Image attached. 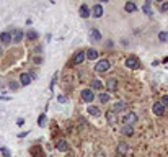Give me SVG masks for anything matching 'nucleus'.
Listing matches in <instances>:
<instances>
[{
	"instance_id": "13",
	"label": "nucleus",
	"mask_w": 168,
	"mask_h": 157,
	"mask_svg": "<svg viewBox=\"0 0 168 157\" xmlns=\"http://www.w3.org/2000/svg\"><path fill=\"white\" fill-rule=\"evenodd\" d=\"M100 39H101V33L96 28H92L90 30V41H100Z\"/></svg>"
},
{
	"instance_id": "25",
	"label": "nucleus",
	"mask_w": 168,
	"mask_h": 157,
	"mask_svg": "<svg viewBox=\"0 0 168 157\" xmlns=\"http://www.w3.org/2000/svg\"><path fill=\"white\" fill-rule=\"evenodd\" d=\"M98 100H100L101 103H108V102H110V93H106V92H101L100 95H98Z\"/></svg>"
},
{
	"instance_id": "2",
	"label": "nucleus",
	"mask_w": 168,
	"mask_h": 157,
	"mask_svg": "<svg viewBox=\"0 0 168 157\" xmlns=\"http://www.w3.org/2000/svg\"><path fill=\"white\" fill-rule=\"evenodd\" d=\"M80 98L85 103H92L93 100H95V92H93L92 89H83L82 92H80Z\"/></svg>"
},
{
	"instance_id": "22",
	"label": "nucleus",
	"mask_w": 168,
	"mask_h": 157,
	"mask_svg": "<svg viewBox=\"0 0 168 157\" xmlns=\"http://www.w3.org/2000/svg\"><path fill=\"white\" fill-rule=\"evenodd\" d=\"M92 90H103V82L98 79H93L92 80Z\"/></svg>"
},
{
	"instance_id": "23",
	"label": "nucleus",
	"mask_w": 168,
	"mask_h": 157,
	"mask_svg": "<svg viewBox=\"0 0 168 157\" xmlns=\"http://www.w3.org/2000/svg\"><path fill=\"white\" fill-rule=\"evenodd\" d=\"M87 110H88V113L92 115V116H100V108L98 106H93V105H88V108H87Z\"/></svg>"
},
{
	"instance_id": "36",
	"label": "nucleus",
	"mask_w": 168,
	"mask_h": 157,
	"mask_svg": "<svg viewBox=\"0 0 168 157\" xmlns=\"http://www.w3.org/2000/svg\"><path fill=\"white\" fill-rule=\"evenodd\" d=\"M23 123H24L23 118H18V120H16V124H18V126H23Z\"/></svg>"
},
{
	"instance_id": "3",
	"label": "nucleus",
	"mask_w": 168,
	"mask_h": 157,
	"mask_svg": "<svg viewBox=\"0 0 168 157\" xmlns=\"http://www.w3.org/2000/svg\"><path fill=\"white\" fill-rule=\"evenodd\" d=\"M124 65H126L127 69H132V71H135V69L141 67V62H139L137 57H134V56H129V57L124 61Z\"/></svg>"
},
{
	"instance_id": "15",
	"label": "nucleus",
	"mask_w": 168,
	"mask_h": 157,
	"mask_svg": "<svg viewBox=\"0 0 168 157\" xmlns=\"http://www.w3.org/2000/svg\"><path fill=\"white\" fill-rule=\"evenodd\" d=\"M126 108V102H122V100H119V102H116L114 103V106H113V111L114 113H121L122 110Z\"/></svg>"
},
{
	"instance_id": "40",
	"label": "nucleus",
	"mask_w": 168,
	"mask_h": 157,
	"mask_svg": "<svg viewBox=\"0 0 168 157\" xmlns=\"http://www.w3.org/2000/svg\"><path fill=\"white\" fill-rule=\"evenodd\" d=\"M167 69H168V65H167Z\"/></svg>"
},
{
	"instance_id": "28",
	"label": "nucleus",
	"mask_w": 168,
	"mask_h": 157,
	"mask_svg": "<svg viewBox=\"0 0 168 157\" xmlns=\"http://www.w3.org/2000/svg\"><path fill=\"white\" fill-rule=\"evenodd\" d=\"M0 152L3 154V157H12V154H10V151L7 147H0Z\"/></svg>"
},
{
	"instance_id": "37",
	"label": "nucleus",
	"mask_w": 168,
	"mask_h": 157,
	"mask_svg": "<svg viewBox=\"0 0 168 157\" xmlns=\"http://www.w3.org/2000/svg\"><path fill=\"white\" fill-rule=\"evenodd\" d=\"M26 134H28V131H23V132H20L18 136H20V138H24V136H26Z\"/></svg>"
},
{
	"instance_id": "26",
	"label": "nucleus",
	"mask_w": 168,
	"mask_h": 157,
	"mask_svg": "<svg viewBox=\"0 0 168 157\" xmlns=\"http://www.w3.org/2000/svg\"><path fill=\"white\" fill-rule=\"evenodd\" d=\"M26 38L30 41H34V39H38V33L34 30H28V33H26Z\"/></svg>"
},
{
	"instance_id": "39",
	"label": "nucleus",
	"mask_w": 168,
	"mask_h": 157,
	"mask_svg": "<svg viewBox=\"0 0 168 157\" xmlns=\"http://www.w3.org/2000/svg\"><path fill=\"white\" fill-rule=\"evenodd\" d=\"M0 54H2V48H0Z\"/></svg>"
},
{
	"instance_id": "33",
	"label": "nucleus",
	"mask_w": 168,
	"mask_h": 157,
	"mask_svg": "<svg viewBox=\"0 0 168 157\" xmlns=\"http://www.w3.org/2000/svg\"><path fill=\"white\" fill-rule=\"evenodd\" d=\"M0 100H3V102H10V100H12V97H5V95H0Z\"/></svg>"
},
{
	"instance_id": "5",
	"label": "nucleus",
	"mask_w": 168,
	"mask_h": 157,
	"mask_svg": "<svg viewBox=\"0 0 168 157\" xmlns=\"http://www.w3.org/2000/svg\"><path fill=\"white\" fill-rule=\"evenodd\" d=\"M122 121H124V124H127V126H134V124L137 123V115L135 113H127L124 118H122Z\"/></svg>"
},
{
	"instance_id": "17",
	"label": "nucleus",
	"mask_w": 168,
	"mask_h": 157,
	"mask_svg": "<svg viewBox=\"0 0 168 157\" xmlns=\"http://www.w3.org/2000/svg\"><path fill=\"white\" fill-rule=\"evenodd\" d=\"M121 132L124 136H134V126H127V124H124V126L121 128Z\"/></svg>"
},
{
	"instance_id": "19",
	"label": "nucleus",
	"mask_w": 168,
	"mask_h": 157,
	"mask_svg": "<svg viewBox=\"0 0 168 157\" xmlns=\"http://www.w3.org/2000/svg\"><path fill=\"white\" fill-rule=\"evenodd\" d=\"M12 38H13V41H15V43H20V41L23 39V31L21 30H15L12 33Z\"/></svg>"
},
{
	"instance_id": "27",
	"label": "nucleus",
	"mask_w": 168,
	"mask_h": 157,
	"mask_svg": "<svg viewBox=\"0 0 168 157\" xmlns=\"http://www.w3.org/2000/svg\"><path fill=\"white\" fill-rule=\"evenodd\" d=\"M158 39L162 43H168V31H160L158 33Z\"/></svg>"
},
{
	"instance_id": "4",
	"label": "nucleus",
	"mask_w": 168,
	"mask_h": 157,
	"mask_svg": "<svg viewBox=\"0 0 168 157\" xmlns=\"http://www.w3.org/2000/svg\"><path fill=\"white\" fill-rule=\"evenodd\" d=\"M110 67H111V62L108 59H101V61H98L95 64L96 72H106V71H110Z\"/></svg>"
},
{
	"instance_id": "18",
	"label": "nucleus",
	"mask_w": 168,
	"mask_h": 157,
	"mask_svg": "<svg viewBox=\"0 0 168 157\" xmlns=\"http://www.w3.org/2000/svg\"><path fill=\"white\" fill-rule=\"evenodd\" d=\"M124 10L127 13H134L135 10H137V5H135L134 2H126V5H124Z\"/></svg>"
},
{
	"instance_id": "14",
	"label": "nucleus",
	"mask_w": 168,
	"mask_h": 157,
	"mask_svg": "<svg viewBox=\"0 0 168 157\" xmlns=\"http://www.w3.org/2000/svg\"><path fill=\"white\" fill-rule=\"evenodd\" d=\"M126 152H127V142H119L118 144V156L124 157Z\"/></svg>"
},
{
	"instance_id": "10",
	"label": "nucleus",
	"mask_w": 168,
	"mask_h": 157,
	"mask_svg": "<svg viewBox=\"0 0 168 157\" xmlns=\"http://www.w3.org/2000/svg\"><path fill=\"white\" fill-rule=\"evenodd\" d=\"M78 13H80V16H82V18H88V16H92V10H90L88 5H85V3L80 7Z\"/></svg>"
},
{
	"instance_id": "38",
	"label": "nucleus",
	"mask_w": 168,
	"mask_h": 157,
	"mask_svg": "<svg viewBox=\"0 0 168 157\" xmlns=\"http://www.w3.org/2000/svg\"><path fill=\"white\" fill-rule=\"evenodd\" d=\"M167 62H168V57H165V59H163V64H167Z\"/></svg>"
},
{
	"instance_id": "7",
	"label": "nucleus",
	"mask_w": 168,
	"mask_h": 157,
	"mask_svg": "<svg viewBox=\"0 0 168 157\" xmlns=\"http://www.w3.org/2000/svg\"><path fill=\"white\" fill-rule=\"evenodd\" d=\"M56 149H57L59 152H67L69 151V142L65 141V139H59V141H56Z\"/></svg>"
},
{
	"instance_id": "34",
	"label": "nucleus",
	"mask_w": 168,
	"mask_h": 157,
	"mask_svg": "<svg viewBox=\"0 0 168 157\" xmlns=\"http://www.w3.org/2000/svg\"><path fill=\"white\" fill-rule=\"evenodd\" d=\"M56 80H57V74H54V77H52V82H51V90H52V87H54Z\"/></svg>"
},
{
	"instance_id": "21",
	"label": "nucleus",
	"mask_w": 168,
	"mask_h": 157,
	"mask_svg": "<svg viewBox=\"0 0 168 157\" xmlns=\"http://www.w3.org/2000/svg\"><path fill=\"white\" fill-rule=\"evenodd\" d=\"M106 121H108L110 124H114V123H116V113H114L113 110L106 113Z\"/></svg>"
},
{
	"instance_id": "1",
	"label": "nucleus",
	"mask_w": 168,
	"mask_h": 157,
	"mask_svg": "<svg viewBox=\"0 0 168 157\" xmlns=\"http://www.w3.org/2000/svg\"><path fill=\"white\" fill-rule=\"evenodd\" d=\"M85 59H87V51H77L75 54H73V57L70 59V64H73V65H82Z\"/></svg>"
},
{
	"instance_id": "8",
	"label": "nucleus",
	"mask_w": 168,
	"mask_h": 157,
	"mask_svg": "<svg viewBox=\"0 0 168 157\" xmlns=\"http://www.w3.org/2000/svg\"><path fill=\"white\" fill-rule=\"evenodd\" d=\"M92 16H95V18H101V16H103V5H101V3H95V5H93Z\"/></svg>"
},
{
	"instance_id": "29",
	"label": "nucleus",
	"mask_w": 168,
	"mask_h": 157,
	"mask_svg": "<svg viewBox=\"0 0 168 157\" xmlns=\"http://www.w3.org/2000/svg\"><path fill=\"white\" fill-rule=\"evenodd\" d=\"M160 12H162V13H167L168 12V2H163L162 5H160Z\"/></svg>"
},
{
	"instance_id": "16",
	"label": "nucleus",
	"mask_w": 168,
	"mask_h": 157,
	"mask_svg": "<svg viewBox=\"0 0 168 157\" xmlns=\"http://www.w3.org/2000/svg\"><path fill=\"white\" fill-rule=\"evenodd\" d=\"M96 57H98V51L96 49H93V48L87 49V59H88V61H95Z\"/></svg>"
},
{
	"instance_id": "12",
	"label": "nucleus",
	"mask_w": 168,
	"mask_h": 157,
	"mask_svg": "<svg viewBox=\"0 0 168 157\" xmlns=\"http://www.w3.org/2000/svg\"><path fill=\"white\" fill-rule=\"evenodd\" d=\"M31 80H33V77H31L30 74H21V75H20V85L26 87V85H30Z\"/></svg>"
},
{
	"instance_id": "6",
	"label": "nucleus",
	"mask_w": 168,
	"mask_h": 157,
	"mask_svg": "<svg viewBox=\"0 0 168 157\" xmlns=\"http://www.w3.org/2000/svg\"><path fill=\"white\" fill-rule=\"evenodd\" d=\"M152 111H153L155 116H163V115H165V106L162 105V102H157V103H153Z\"/></svg>"
},
{
	"instance_id": "31",
	"label": "nucleus",
	"mask_w": 168,
	"mask_h": 157,
	"mask_svg": "<svg viewBox=\"0 0 168 157\" xmlns=\"http://www.w3.org/2000/svg\"><path fill=\"white\" fill-rule=\"evenodd\" d=\"M57 102H59V103H67L69 100H67V97H64V95H59V97H57Z\"/></svg>"
},
{
	"instance_id": "30",
	"label": "nucleus",
	"mask_w": 168,
	"mask_h": 157,
	"mask_svg": "<svg viewBox=\"0 0 168 157\" xmlns=\"http://www.w3.org/2000/svg\"><path fill=\"white\" fill-rule=\"evenodd\" d=\"M160 102H162V105L165 108H168V95H163L162 98H160Z\"/></svg>"
},
{
	"instance_id": "20",
	"label": "nucleus",
	"mask_w": 168,
	"mask_h": 157,
	"mask_svg": "<svg viewBox=\"0 0 168 157\" xmlns=\"http://www.w3.org/2000/svg\"><path fill=\"white\" fill-rule=\"evenodd\" d=\"M142 12H144L145 15L152 16V15H153V12H152V3H150V2H145L144 5H142Z\"/></svg>"
},
{
	"instance_id": "9",
	"label": "nucleus",
	"mask_w": 168,
	"mask_h": 157,
	"mask_svg": "<svg viewBox=\"0 0 168 157\" xmlns=\"http://www.w3.org/2000/svg\"><path fill=\"white\" fill-rule=\"evenodd\" d=\"M116 87H118V79L116 77H110V79L106 80L108 92H116Z\"/></svg>"
},
{
	"instance_id": "24",
	"label": "nucleus",
	"mask_w": 168,
	"mask_h": 157,
	"mask_svg": "<svg viewBox=\"0 0 168 157\" xmlns=\"http://www.w3.org/2000/svg\"><path fill=\"white\" fill-rule=\"evenodd\" d=\"M46 123H47V116H46V115H39V116H38V126H41V128H43V126H46Z\"/></svg>"
},
{
	"instance_id": "11",
	"label": "nucleus",
	"mask_w": 168,
	"mask_h": 157,
	"mask_svg": "<svg viewBox=\"0 0 168 157\" xmlns=\"http://www.w3.org/2000/svg\"><path fill=\"white\" fill-rule=\"evenodd\" d=\"M0 41H2L3 44H8L10 41H13L12 33H8V31H3V33H0Z\"/></svg>"
},
{
	"instance_id": "35",
	"label": "nucleus",
	"mask_w": 168,
	"mask_h": 157,
	"mask_svg": "<svg viewBox=\"0 0 168 157\" xmlns=\"http://www.w3.org/2000/svg\"><path fill=\"white\" fill-rule=\"evenodd\" d=\"M33 61L36 62V64H41V62H43V57H39V56H38V57H34Z\"/></svg>"
},
{
	"instance_id": "32",
	"label": "nucleus",
	"mask_w": 168,
	"mask_h": 157,
	"mask_svg": "<svg viewBox=\"0 0 168 157\" xmlns=\"http://www.w3.org/2000/svg\"><path fill=\"white\" fill-rule=\"evenodd\" d=\"M18 87H20L18 82H13V80L10 82V89H12V90H18Z\"/></svg>"
}]
</instances>
